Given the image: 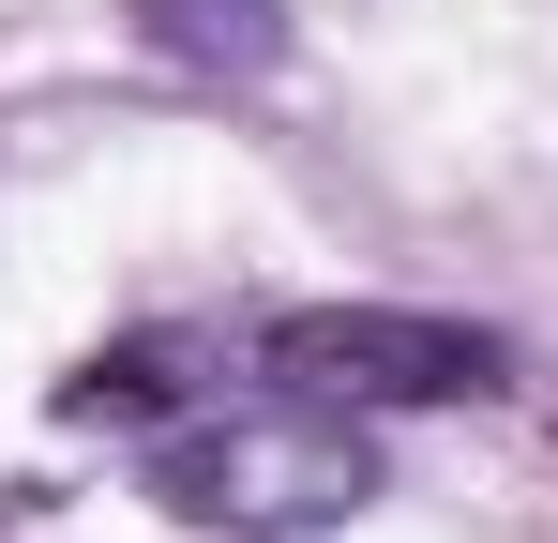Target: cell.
Here are the masks:
<instances>
[{"label":"cell","mask_w":558,"mask_h":543,"mask_svg":"<svg viewBox=\"0 0 558 543\" xmlns=\"http://www.w3.org/2000/svg\"><path fill=\"white\" fill-rule=\"evenodd\" d=\"M151 498L182 529L227 543H317L377 498V452L332 393H272V408H196L182 438H151Z\"/></svg>","instance_id":"6da1fadb"},{"label":"cell","mask_w":558,"mask_h":543,"mask_svg":"<svg viewBox=\"0 0 558 543\" xmlns=\"http://www.w3.org/2000/svg\"><path fill=\"white\" fill-rule=\"evenodd\" d=\"M287 393H332V408H453V393H498L513 348L468 333V317H408V302H302L257 333Z\"/></svg>","instance_id":"7a4b0ae2"},{"label":"cell","mask_w":558,"mask_h":543,"mask_svg":"<svg viewBox=\"0 0 558 543\" xmlns=\"http://www.w3.org/2000/svg\"><path fill=\"white\" fill-rule=\"evenodd\" d=\"M196 362L211 348H182V333H121V348H92L76 377H61V423H167L196 393Z\"/></svg>","instance_id":"3957f363"},{"label":"cell","mask_w":558,"mask_h":543,"mask_svg":"<svg viewBox=\"0 0 558 543\" xmlns=\"http://www.w3.org/2000/svg\"><path fill=\"white\" fill-rule=\"evenodd\" d=\"M121 15L196 76H272L287 61V0H121Z\"/></svg>","instance_id":"277c9868"}]
</instances>
